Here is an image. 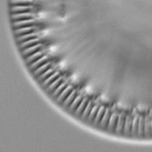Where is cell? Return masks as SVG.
Returning a JSON list of instances; mask_svg holds the SVG:
<instances>
[{"mask_svg": "<svg viewBox=\"0 0 152 152\" xmlns=\"http://www.w3.org/2000/svg\"><path fill=\"white\" fill-rule=\"evenodd\" d=\"M10 2L13 6H32V0H11Z\"/></svg>", "mask_w": 152, "mask_h": 152, "instance_id": "obj_16", "label": "cell"}, {"mask_svg": "<svg viewBox=\"0 0 152 152\" xmlns=\"http://www.w3.org/2000/svg\"><path fill=\"white\" fill-rule=\"evenodd\" d=\"M39 43H40V39L39 38H34V39L27 40L26 42H25L23 43H20V48L21 49H25L28 48L36 45Z\"/></svg>", "mask_w": 152, "mask_h": 152, "instance_id": "obj_10", "label": "cell"}, {"mask_svg": "<svg viewBox=\"0 0 152 152\" xmlns=\"http://www.w3.org/2000/svg\"><path fill=\"white\" fill-rule=\"evenodd\" d=\"M38 27L36 26H33L25 27L20 28H17L15 31V34L18 37L25 35L27 34L33 33L38 32Z\"/></svg>", "mask_w": 152, "mask_h": 152, "instance_id": "obj_1", "label": "cell"}, {"mask_svg": "<svg viewBox=\"0 0 152 152\" xmlns=\"http://www.w3.org/2000/svg\"><path fill=\"white\" fill-rule=\"evenodd\" d=\"M43 49V45L42 43L37 44L36 45L23 50V55L24 57H27L33 53H36L41 50Z\"/></svg>", "mask_w": 152, "mask_h": 152, "instance_id": "obj_3", "label": "cell"}, {"mask_svg": "<svg viewBox=\"0 0 152 152\" xmlns=\"http://www.w3.org/2000/svg\"><path fill=\"white\" fill-rule=\"evenodd\" d=\"M33 8L32 6H12L11 11L13 14L32 13Z\"/></svg>", "mask_w": 152, "mask_h": 152, "instance_id": "obj_4", "label": "cell"}, {"mask_svg": "<svg viewBox=\"0 0 152 152\" xmlns=\"http://www.w3.org/2000/svg\"><path fill=\"white\" fill-rule=\"evenodd\" d=\"M56 72H55V70L53 68H49V69L47 70L46 72L43 73L42 75L38 76V80L40 82H44L46 79H48L49 76L53 75V73Z\"/></svg>", "mask_w": 152, "mask_h": 152, "instance_id": "obj_18", "label": "cell"}, {"mask_svg": "<svg viewBox=\"0 0 152 152\" xmlns=\"http://www.w3.org/2000/svg\"><path fill=\"white\" fill-rule=\"evenodd\" d=\"M35 15L32 13H23L13 14L12 19L14 21L21 20L34 19Z\"/></svg>", "mask_w": 152, "mask_h": 152, "instance_id": "obj_2", "label": "cell"}, {"mask_svg": "<svg viewBox=\"0 0 152 152\" xmlns=\"http://www.w3.org/2000/svg\"><path fill=\"white\" fill-rule=\"evenodd\" d=\"M51 66V63L50 62H48L47 63L43 64V66H40L38 68L34 71V74L36 76H39L42 75L43 73L46 72V70L50 68Z\"/></svg>", "mask_w": 152, "mask_h": 152, "instance_id": "obj_11", "label": "cell"}, {"mask_svg": "<svg viewBox=\"0 0 152 152\" xmlns=\"http://www.w3.org/2000/svg\"><path fill=\"white\" fill-rule=\"evenodd\" d=\"M98 110H99V108L97 106H94L93 107L91 111V113H89V116L88 117L89 121H93L96 115V113H98Z\"/></svg>", "mask_w": 152, "mask_h": 152, "instance_id": "obj_25", "label": "cell"}, {"mask_svg": "<svg viewBox=\"0 0 152 152\" xmlns=\"http://www.w3.org/2000/svg\"><path fill=\"white\" fill-rule=\"evenodd\" d=\"M39 37V33H38V32H36L29 33V34H27L23 35L21 36L18 37L17 40L19 43H21L26 42L27 40L34 39V38H37Z\"/></svg>", "mask_w": 152, "mask_h": 152, "instance_id": "obj_9", "label": "cell"}, {"mask_svg": "<svg viewBox=\"0 0 152 152\" xmlns=\"http://www.w3.org/2000/svg\"><path fill=\"white\" fill-rule=\"evenodd\" d=\"M105 112V109L104 107H101L100 109H99L98 111V113H96V115L95 118L94 119V122L95 124H98L99 123L101 120L103 118V116L104 115V113Z\"/></svg>", "mask_w": 152, "mask_h": 152, "instance_id": "obj_20", "label": "cell"}, {"mask_svg": "<svg viewBox=\"0 0 152 152\" xmlns=\"http://www.w3.org/2000/svg\"><path fill=\"white\" fill-rule=\"evenodd\" d=\"M48 60H49V57L47 56L46 55H45L42 57H41L39 59L37 60L36 61H35L34 62L31 64L30 68L32 70H35L40 66H43V64L48 62H49Z\"/></svg>", "mask_w": 152, "mask_h": 152, "instance_id": "obj_7", "label": "cell"}, {"mask_svg": "<svg viewBox=\"0 0 152 152\" xmlns=\"http://www.w3.org/2000/svg\"><path fill=\"white\" fill-rule=\"evenodd\" d=\"M66 87H67L66 83H62L60 86H58L56 89L53 91V96L57 97L61 94V93L62 92L63 90L66 88Z\"/></svg>", "mask_w": 152, "mask_h": 152, "instance_id": "obj_22", "label": "cell"}, {"mask_svg": "<svg viewBox=\"0 0 152 152\" xmlns=\"http://www.w3.org/2000/svg\"><path fill=\"white\" fill-rule=\"evenodd\" d=\"M92 109V103L91 102H89L87 106H86L85 109L84 110L83 114L81 115V117L83 119H86L89 116V113H91V111Z\"/></svg>", "mask_w": 152, "mask_h": 152, "instance_id": "obj_23", "label": "cell"}, {"mask_svg": "<svg viewBox=\"0 0 152 152\" xmlns=\"http://www.w3.org/2000/svg\"><path fill=\"white\" fill-rule=\"evenodd\" d=\"M60 76V73L58 72H55L53 75L49 76L48 79H46L44 82H43V85L44 87H48L52 83L54 82L57 79H58Z\"/></svg>", "mask_w": 152, "mask_h": 152, "instance_id": "obj_13", "label": "cell"}, {"mask_svg": "<svg viewBox=\"0 0 152 152\" xmlns=\"http://www.w3.org/2000/svg\"><path fill=\"white\" fill-rule=\"evenodd\" d=\"M88 103V100L85 98L83 99L81 101V102L80 104L77 107V108L75 110V113L76 115L77 116H81V115L83 114V112L84 111V110L85 109L86 106L87 105V104Z\"/></svg>", "mask_w": 152, "mask_h": 152, "instance_id": "obj_14", "label": "cell"}, {"mask_svg": "<svg viewBox=\"0 0 152 152\" xmlns=\"http://www.w3.org/2000/svg\"><path fill=\"white\" fill-rule=\"evenodd\" d=\"M81 101H82V98L81 96H76L75 99H74V102L70 105L69 107L70 109L71 110H76L77 107L80 104L81 102Z\"/></svg>", "mask_w": 152, "mask_h": 152, "instance_id": "obj_24", "label": "cell"}, {"mask_svg": "<svg viewBox=\"0 0 152 152\" xmlns=\"http://www.w3.org/2000/svg\"><path fill=\"white\" fill-rule=\"evenodd\" d=\"M118 116L115 113L113 114L110 118L109 121L108 123V129L110 130H113L115 128H116V124L117 122Z\"/></svg>", "mask_w": 152, "mask_h": 152, "instance_id": "obj_17", "label": "cell"}, {"mask_svg": "<svg viewBox=\"0 0 152 152\" xmlns=\"http://www.w3.org/2000/svg\"><path fill=\"white\" fill-rule=\"evenodd\" d=\"M63 81H64V78L63 76H60L58 79H57L54 82L48 86V91L49 92L54 91L62 83H63Z\"/></svg>", "mask_w": 152, "mask_h": 152, "instance_id": "obj_12", "label": "cell"}, {"mask_svg": "<svg viewBox=\"0 0 152 152\" xmlns=\"http://www.w3.org/2000/svg\"><path fill=\"white\" fill-rule=\"evenodd\" d=\"M73 87L71 86H68L61 93L59 96H57V100L59 103H63L64 101L66 99L68 96H69L70 93L73 91Z\"/></svg>", "mask_w": 152, "mask_h": 152, "instance_id": "obj_8", "label": "cell"}, {"mask_svg": "<svg viewBox=\"0 0 152 152\" xmlns=\"http://www.w3.org/2000/svg\"><path fill=\"white\" fill-rule=\"evenodd\" d=\"M45 55V51L43 50V49L41 50L36 53H33L32 55L26 57L27 63L31 64Z\"/></svg>", "mask_w": 152, "mask_h": 152, "instance_id": "obj_6", "label": "cell"}, {"mask_svg": "<svg viewBox=\"0 0 152 152\" xmlns=\"http://www.w3.org/2000/svg\"><path fill=\"white\" fill-rule=\"evenodd\" d=\"M36 21L34 19H30V20H21L18 21H14V27L17 28H20L25 27L33 26H35Z\"/></svg>", "mask_w": 152, "mask_h": 152, "instance_id": "obj_5", "label": "cell"}, {"mask_svg": "<svg viewBox=\"0 0 152 152\" xmlns=\"http://www.w3.org/2000/svg\"><path fill=\"white\" fill-rule=\"evenodd\" d=\"M76 92L75 90H73V91L70 93L69 95L68 96L66 99L64 101L63 104L66 107L70 106V105L72 104L74 99L76 98Z\"/></svg>", "mask_w": 152, "mask_h": 152, "instance_id": "obj_15", "label": "cell"}, {"mask_svg": "<svg viewBox=\"0 0 152 152\" xmlns=\"http://www.w3.org/2000/svg\"><path fill=\"white\" fill-rule=\"evenodd\" d=\"M124 115L121 114L120 115L117 119V122L116 124V130L117 132H120L123 129L124 126Z\"/></svg>", "mask_w": 152, "mask_h": 152, "instance_id": "obj_19", "label": "cell"}, {"mask_svg": "<svg viewBox=\"0 0 152 152\" xmlns=\"http://www.w3.org/2000/svg\"><path fill=\"white\" fill-rule=\"evenodd\" d=\"M110 113L109 110H105V112L104 113V115L103 116L102 119L100 121V126L102 127H105L106 126L109 121L110 119Z\"/></svg>", "mask_w": 152, "mask_h": 152, "instance_id": "obj_21", "label": "cell"}]
</instances>
